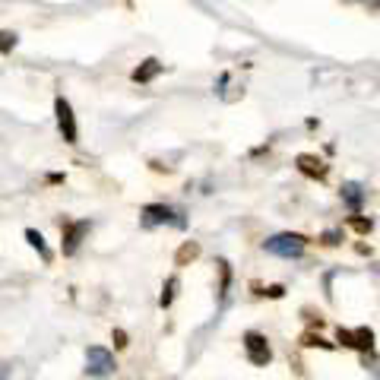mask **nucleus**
I'll use <instances>...</instances> for the list:
<instances>
[{"label": "nucleus", "mask_w": 380, "mask_h": 380, "mask_svg": "<svg viewBox=\"0 0 380 380\" xmlns=\"http://www.w3.org/2000/svg\"><path fill=\"white\" fill-rule=\"evenodd\" d=\"M89 235V219H79V222H64V254L73 257L83 244V238Z\"/></svg>", "instance_id": "obj_7"}, {"label": "nucleus", "mask_w": 380, "mask_h": 380, "mask_svg": "<svg viewBox=\"0 0 380 380\" xmlns=\"http://www.w3.org/2000/svg\"><path fill=\"white\" fill-rule=\"evenodd\" d=\"M111 339H114V345H118V349H127V332L124 330H114Z\"/></svg>", "instance_id": "obj_18"}, {"label": "nucleus", "mask_w": 380, "mask_h": 380, "mask_svg": "<svg viewBox=\"0 0 380 380\" xmlns=\"http://www.w3.org/2000/svg\"><path fill=\"white\" fill-rule=\"evenodd\" d=\"M219 273H222V285H219V295H225V291H228V282H232V269H228V263H225V260L219 263Z\"/></svg>", "instance_id": "obj_15"}, {"label": "nucleus", "mask_w": 380, "mask_h": 380, "mask_svg": "<svg viewBox=\"0 0 380 380\" xmlns=\"http://www.w3.org/2000/svg\"><path fill=\"white\" fill-rule=\"evenodd\" d=\"M349 225L355 228L358 235H368L371 228H374V222H371V219H349Z\"/></svg>", "instance_id": "obj_16"}, {"label": "nucleus", "mask_w": 380, "mask_h": 380, "mask_svg": "<svg viewBox=\"0 0 380 380\" xmlns=\"http://www.w3.org/2000/svg\"><path fill=\"white\" fill-rule=\"evenodd\" d=\"M54 114H57V127H60V133H64V142L73 146V142H77V121H73V108L64 95L54 99Z\"/></svg>", "instance_id": "obj_5"}, {"label": "nucleus", "mask_w": 380, "mask_h": 380, "mask_svg": "<svg viewBox=\"0 0 380 380\" xmlns=\"http://www.w3.org/2000/svg\"><path fill=\"white\" fill-rule=\"evenodd\" d=\"M13 48H16V35H13V32H0V51H13Z\"/></svg>", "instance_id": "obj_17"}, {"label": "nucleus", "mask_w": 380, "mask_h": 380, "mask_svg": "<svg viewBox=\"0 0 380 380\" xmlns=\"http://www.w3.org/2000/svg\"><path fill=\"white\" fill-rule=\"evenodd\" d=\"M336 339L342 345H349V349H358V352H371V349H374V330H368V327H358V330H342V327H339Z\"/></svg>", "instance_id": "obj_6"}, {"label": "nucleus", "mask_w": 380, "mask_h": 380, "mask_svg": "<svg viewBox=\"0 0 380 380\" xmlns=\"http://www.w3.org/2000/svg\"><path fill=\"white\" fill-rule=\"evenodd\" d=\"M162 70H165V67H162V60L146 57V60H142V64L137 67V70H133V83H152V79L159 77Z\"/></svg>", "instance_id": "obj_9"}, {"label": "nucleus", "mask_w": 380, "mask_h": 380, "mask_svg": "<svg viewBox=\"0 0 380 380\" xmlns=\"http://www.w3.org/2000/svg\"><path fill=\"white\" fill-rule=\"evenodd\" d=\"M140 222L146 228L152 225H174V228H184V219H181L178 209L165 206V203H149V206L140 209Z\"/></svg>", "instance_id": "obj_2"}, {"label": "nucleus", "mask_w": 380, "mask_h": 380, "mask_svg": "<svg viewBox=\"0 0 380 380\" xmlns=\"http://www.w3.org/2000/svg\"><path fill=\"white\" fill-rule=\"evenodd\" d=\"M26 241H29L32 247H35L38 254H42V260H45V263H51V260H54V254H51V250H48V244H45L42 232H35V228H26Z\"/></svg>", "instance_id": "obj_11"}, {"label": "nucleus", "mask_w": 380, "mask_h": 380, "mask_svg": "<svg viewBox=\"0 0 380 380\" xmlns=\"http://www.w3.org/2000/svg\"><path fill=\"white\" fill-rule=\"evenodd\" d=\"M362 4H368V6H374V10H380V0H362Z\"/></svg>", "instance_id": "obj_21"}, {"label": "nucleus", "mask_w": 380, "mask_h": 380, "mask_svg": "<svg viewBox=\"0 0 380 380\" xmlns=\"http://www.w3.org/2000/svg\"><path fill=\"white\" fill-rule=\"evenodd\" d=\"M196 257H200V244H196V241H184L178 247V254H174V263H178V267H187V263H194Z\"/></svg>", "instance_id": "obj_10"}, {"label": "nucleus", "mask_w": 380, "mask_h": 380, "mask_svg": "<svg viewBox=\"0 0 380 380\" xmlns=\"http://www.w3.org/2000/svg\"><path fill=\"white\" fill-rule=\"evenodd\" d=\"M342 196L349 200V206H352V209L362 206V187H358V184H345V187H342Z\"/></svg>", "instance_id": "obj_13"}, {"label": "nucleus", "mask_w": 380, "mask_h": 380, "mask_svg": "<svg viewBox=\"0 0 380 380\" xmlns=\"http://www.w3.org/2000/svg\"><path fill=\"white\" fill-rule=\"evenodd\" d=\"M267 295H269V298H282V295H285V289H282V285H269Z\"/></svg>", "instance_id": "obj_19"}, {"label": "nucleus", "mask_w": 380, "mask_h": 380, "mask_svg": "<svg viewBox=\"0 0 380 380\" xmlns=\"http://www.w3.org/2000/svg\"><path fill=\"white\" fill-rule=\"evenodd\" d=\"M86 374L89 377H111L114 374V355L101 345H89L86 349Z\"/></svg>", "instance_id": "obj_4"}, {"label": "nucleus", "mask_w": 380, "mask_h": 380, "mask_svg": "<svg viewBox=\"0 0 380 380\" xmlns=\"http://www.w3.org/2000/svg\"><path fill=\"white\" fill-rule=\"evenodd\" d=\"M267 254L273 257H285V260H295V257L304 254V247H308V238L304 235H295V232H282V235H273L267 244Z\"/></svg>", "instance_id": "obj_1"}, {"label": "nucleus", "mask_w": 380, "mask_h": 380, "mask_svg": "<svg viewBox=\"0 0 380 380\" xmlns=\"http://www.w3.org/2000/svg\"><path fill=\"white\" fill-rule=\"evenodd\" d=\"M244 355H247V362L254 364V368H267V364L273 362V349H269L267 336L257 330L244 332Z\"/></svg>", "instance_id": "obj_3"}, {"label": "nucleus", "mask_w": 380, "mask_h": 380, "mask_svg": "<svg viewBox=\"0 0 380 380\" xmlns=\"http://www.w3.org/2000/svg\"><path fill=\"white\" fill-rule=\"evenodd\" d=\"M301 345H308V349H314V345H320V349H332V342H327L323 336H314V332H304Z\"/></svg>", "instance_id": "obj_14"}, {"label": "nucleus", "mask_w": 380, "mask_h": 380, "mask_svg": "<svg viewBox=\"0 0 380 380\" xmlns=\"http://www.w3.org/2000/svg\"><path fill=\"white\" fill-rule=\"evenodd\" d=\"M0 380H4V371H0Z\"/></svg>", "instance_id": "obj_22"}, {"label": "nucleus", "mask_w": 380, "mask_h": 380, "mask_svg": "<svg viewBox=\"0 0 380 380\" xmlns=\"http://www.w3.org/2000/svg\"><path fill=\"white\" fill-rule=\"evenodd\" d=\"M174 291H178V276H168L165 289H162V298H159V304H162V308H172V301H174Z\"/></svg>", "instance_id": "obj_12"}, {"label": "nucleus", "mask_w": 380, "mask_h": 380, "mask_svg": "<svg viewBox=\"0 0 380 380\" xmlns=\"http://www.w3.org/2000/svg\"><path fill=\"white\" fill-rule=\"evenodd\" d=\"M295 165H298V172L301 174H308V178H317V181H323L330 174V165L323 159H317V155H308V152H301L295 159Z\"/></svg>", "instance_id": "obj_8"}, {"label": "nucleus", "mask_w": 380, "mask_h": 380, "mask_svg": "<svg viewBox=\"0 0 380 380\" xmlns=\"http://www.w3.org/2000/svg\"><path fill=\"white\" fill-rule=\"evenodd\" d=\"M323 244H339V232H327L323 235Z\"/></svg>", "instance_id": "obj_20"}]
</instances>
